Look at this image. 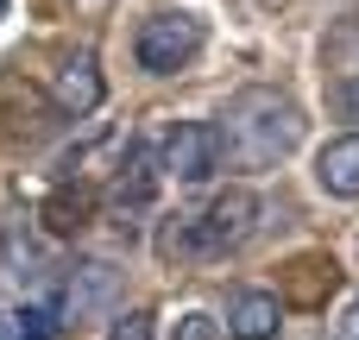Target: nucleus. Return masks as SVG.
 Instances as JSON below:
<instances>
[{
    "label": "nucleus",
    "instance_id": "3",
    "mask_svg": "<svg viewBox=\"0 0 359 340\" xmlns=\"http://www.w3.org/2000/svg\"><path fill=\"white\" fill-rule=\"evenodd\" d=\"M202 44H208V25L189 6H158L133 32V63L145 76H177V69H189L202 57Z\"/></svg>",
    "mask_w": 359,
    "mask_h": 340
},
{
    "label": "nucleus",
    "instance_id": "8",
    "mask_svg": "<svg viewBox=\"0 0 359 340\" xmlns=\"http://www.w3.org/2000/svg\"><path fill=\"white\" fill-rule=\"evenodd\" d=\"M278 322H284V303L271 290H233V303H227V334L233 340H271Z\"/></svg>",
    "mask_w": 359,
    "mask_h": 340
},
{
    "label": "nucleus",
    "instance_id": "13",
    "mask_svg": "<svg viewBox=\"0 0 359 340\" xmlns=\"http://www.w3.org/2000/svg\"><path fill=\"white\" fill-rule=\"evenodd\" d=\"M341 340H359V297H353V309L341 315Z\"/></svg>",
    "mask_w": 359,
    "mask_h": 340
},
{
    "label": "nucleus",
    "instance_id": "14",
    "mask_svg": "<svg viewBox=\"0 0 359 340\" xmlns=\"http://www.w3.org/2000/svg\"><path fill=\"white\" fill-rule=\"evenodd\" d=\"M0 340H13V303H0Z\"/></svg>",
    "mask_w": 359,
    "mask_h": 340
},
{
    "label": "nucleus",
    "instance_id": "12",
    "mask_svg": "<svg viewBox=\"0 0 359 340\" xmlns=\"http://www.w3.org/2000/svg\"><path fill=\"white\" fill-rule=\"evenodd\" d=\"M107 340H151V309H126V315H114Z\"/></svg>",
    "mask_w": 359,
    "mask_h": 340
},
{
    "label": "nucleus",
    "instance_id": "6",
    "mask_svg": "<svg viewBox=\"0 0 359 340\" xmlns=\"http://www.w3.org/2000/svg\"><path fill=\"white\" fill-rule=\"evenodd\" d=\"M50 95H57V107L63 114H95L101 107V95H107V82H101V63H95V50L82 44V50H69L63 63H57V76H50Z\"/></svg>",
    "mask_w": 359,
    "mask_h": 340
},
{
    "label": "nucleus",
    "instance_id": "2",
    "mask_svg": "<svg viewBox=\"0 0 359 340\" xmlns=\"http://www.w3.org/2000/svg\"><path fill=\"white\" fill-rule=\"evenodd\" d=\"M259 227V196L252 189H221L208 208L196 215H177V227L164 233V252L170 259H196V265H215L227 252H240Z\"/></svg>",
    "mask_w": 359,
    "mask_h": 340
},
{
    "label": "nucleus",
    "instance_id": "5",
    "mask_svg": "<svg viewBox=\"0 0 359 340\" xmlns=\"http://www.w3.org/2000/svg\"><path fill=\"white\" fill-rule=\"evenodd\" d=\"M114 297H120V271L107 265V259H82L76 271H69V284H63V322H88V315H101V309H114Z\"/></svg>",
    "mask_w": 359,
    "mask_h": 340
},
{
    "label": "nucleus",
    "instance_id": "11",
    "mask_svg": "<svg viewBox=\"0 0 359 340\" xmlns=\"http://www.w3.org/2000/svg\"><path fill=\"white\" fill-rule=\"evenodd\" d=\"M170 340H221V322H215L208 309H189V315L170 328Z\"/></svg>",
    "mask_w": 359,
    "mask_h": 340
},
{
    "label": "nucleus",
    "instance_id": "1",
    "mask_svg": "<svg viewBox=\"0 0 359 340\" xmlns=\"http://www.w3.org/2000/svg\"><path fill=\"white\" fill-rule=\"evenodd\" d=\"M303 107L284 95V88H240L233 101H227V114H221V158L233 164V170H246V177H259V170H278L297 145H303Z\"/></svg>",
    "mask_w": 359,
    "mask_h": 340
},
{
    "label": "nucleus",
    "instance_id": "10",
    "mask_svg": "<svg viewBox=\"0 0 359 340\" xmlns=\"http://www.w3.org/2000/svg\"><path fill=\"white\" fill-rule=\"evenodd\" d=\"M328 114H334V120H353V126H359V69H341V82L328 88Z\"/></svg>",
    "mask_w": 359,
    "mask_h": 340
},
{
    "label": "nucleus",
    "instance_id": "9",
    "mask_svg": "<svg viewBox=\"0 0 359 340\" xmlns=\"http://www.w3.org/2000/svg\"><path fill=\"white\" fill-rule=\"evenodd\" d=\"M151 189H158V158L133 139L126 158H120V177H114V208H120V215H139V208L151 202Z\"/></svg>",
    "mask_w": 359,
    "mask_h": 340
},
{
    "label": "nucleus",
    "instance_id": "4",
    "mask_svg": "<svg viewBox=\"0 0 359 340\" xmlns=\"http://www.w3.org/2000/svg\"><path fill=\"white\" fill-rule=\"evenodd\" d=\"M158 170H164L170 183H183V189H202V183L221 170V132H215L208 120H177V126L164 132Z\"/></svg>",
    "mask_w": 359,
    "mask_h": 340
},
{
    "label": "nucleus",
    "instance_id": "15",
    "mask_svg": "<svg viewBox=\"0 0 359 340\" xmlns=\"http://www.w3.org/2000/svg\"><path fill=\"white\" fill-rule=\"evenodd\" d=\"M0 13H6V0H0Z\"/></svg>",
    "mask_w": 359,
    "mask_h": 340
},
{
    "label": "nucleus",
    "instance_id": "7",
    "mask_svg": "<svg viewBox=\"0 0 359 340\" xmlns=\"http://www.w3.org/2000/svg\"><path fill=\"white\" fill-rule=\"evenodd\" d=\"M316 183H322V196L359 202V126L341 132V139H328V145L316 151Z\"/></svg>",
    "mask_w": 359,
    "mask_h": 340
}]
</instances>
